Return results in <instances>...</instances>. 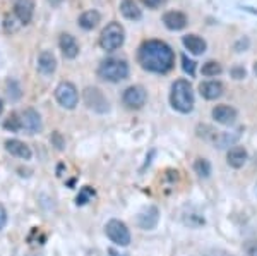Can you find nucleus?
<instances>
[{"mask_svg": "<svg viewBox=\"0 0 257 256\" xmlns=\"http://www.w3.org/2000/svg\"><path fill=\"white\" fill-rule=\"evenodd\" d=\"M138 62L144 71L167 74L173 69L175 64V53L172 47L161 40H148L144 41L138 50Z\"/></svg>", "mask_w": 257, "mask_h": 256, "instance_id": "f257e3e1", "label": "nucleus"}, {"mask_svg": "<svg viewBox=\"0 0 257 256\" xmlns=\"http://www.w3.org/2000/svg\"><path fill=\"white\" fill-rule=\"evenodd\" d=\"M170 103L180 114H189L194 109V90L189 81L177 79L172 84L170 92Z\"/></svg>", "mask_w": 257, "mask_h": 256, "instance_id": "f03ea898", "label": "nucleus"}, {"mask_svg": "<svg viewBox=\"0 0 257 256\" xmlns=\"http://www.w3.org/2000/svg\"><path fill=\"white\" fill-rule=\"evenodd\" d=\"M128 64L122 59H106L99 64L98 76L103 81L108 82H120L128 77Z\"/></svg>", "mask_w": 257, "mask_h": 256, "instance_id": "7ed1b4c3", "label": "nucleus"}, {"mask_svg": "<svg viewBox=\"0 0 257 256\" xmlns=\"http://www.w3.org/2000/svg\"><path fill=\"white\" fill-rule=\"evenodd\" d=\"M125 41V30L120 23H110L99 35V47L106 52H115Z\"/></svg>", "mask_w": 257, "mask_h": 256, "instance_id": "20e7f679", "label": "nucleus"}, {"mask_svg": "<svg viewBox=\"0 0 257 256\" xmlns=\"http://www.w3.org/2000/svg\"><path fill=\"white\" fill-rule=\"evenodd\" d=\"M55 100L62 107V109L72 110L76 109V105L79 103V93L77 88L69 81H62L55 88Z\"/></svg>", "mask_w": 257, "mask_h": 256, "instance_id": "39448f33", "label": "nucleus"}, {"mask_svg": "<svg viewBox=\"0 0 257 256\" xmlns=\"http://www.w3.org/2000/svg\"><path fill=\"white\" fill-rule=\"evenodd\" d=\"M105 234L113 244L125 247L131 244V230L127 229V225L123 222L117 220V218H111L106 222L105 225Z\"/></svg>", "mask_w": 257, "mask_h": 256, "instance_id": "423d86ee", "label": "nucleus"}, {"mask_svg": "<svg viewBox=\"0 0 257 256\" xmlns=\"http://www.w3.org/2000/svg\"><path fill=\"white\" fill-rule=\"evenodd\" d=\"M148 100V92L139 84L128 86V88L122 95V102L127 109L131 110H139L144 107V103Z\"/></svg>", "mask_w": 257, "mask_h": 256, "instance_id": "0eeeda50", "label": "nucleus"}, {"mask_svg": "<svg viewBox=\"0 0 257 256\" xmlns=\"http://www.w3.org/2000/svg\"><path fill=\"white\" fill-rule=\"evenodd\" d=\"M84 103L88 105V109L94 110L98 114H106L110 110L108 100L105 98V95L98 88H91V86L84 90Z\"/></svg>", "mask_w": 257, "mask_h": 256, "instance_id": "6e6552de", "label": "nucleus"}, {"mask_svg": "<svg viewBox=\"0 0 257 256\" xmlns=\"http://www.w3.org/2000/svg\"><path fill=\"white\" fill-rule=\"evenodd\" d=\"M19 117H21V131H26L28 134L40 133L41 127H43L40 114L33 109H26L24 112L19 114Z\"/></svg>", "mask_w": 257, "mask_h": 256, "instance_id": "1a4fd4ad", "label": "nucleus"}, {"mask_svg": "<svg viewBox=\"0 0 257 256\" xmlns=\"http://www.w3.org/2000/svg\"><path fill=\"white\" fill-rule=\"evenodd\" d=\"M14 14L21 24H30L35 16V0H14Z\"/></svg>", "mask_w": 257, "mask_h": 256, "instance_id": "9d476101", "label": "nucleus"}, {"mask_svg": "<svg viewBox=\"0 0 257 256\" xmlns=\"http://www.w3.org/2000/svg\"><path fill=\"white\" fill-rule=\"evenodd\" d=\"M160 222V210L156 206H146L138 215V225L144 230H153Z\"/></svg>", "mask_w": 257, "mask_h": 256, "instance_id": "9b49d317", "label": "nucleus"}, {"mask_svg": "<svg viewBox=\"0 0 257 256\" xmlns=\"http://www.w3.org/2000/svg\"><path fill=\"white\" fill-rule=\"evenodd\" d=\"M211 115H213L214 121L218 124H223V126H231L237 121V110L230 105H216Z\"/></svg>", "mask_w": 257, "mask_h": 256, "instance_id": "f8f14e48", "label": "nucleus"}, {"mask_svg": "<svg viewBox=\"0 0 257 256\" xmlns=\"http://www.w3.org/2000/svg\"><path fill=\"white\" fill-rule=\"evenodd\" d=\"M199 92H201L202 98H206V100H218L223 95V92H225V86L219 81H206L199 84Z\"/></svg>", "mask_w": 257, "mask_h": 256, "instance_id": "ddd939ff", "label": "nucleus"}, {"mask_svg": "<svg viewBox=\"0 0 257 256\" xmlns=\"http://www.w3.org/2000/svg\"><path fill=\"white\" fill-rule=\"evenodd\" d=\"M247 160H248V153L243 146H233L226 153V163L231 168H242L247 163Z\"/></svg>", "mask_w": 257, "mask_h": 256, "instance_id": "4468645a", "label": "nucleus"}, {"mask_svg": "<svg viewBox=\"0 0 257 256\" xmlns=\"http://www.w3.org/2000/svg\"><path fill=\"white\" fill-rule=\"evenodd\" d=\"M163 23L168 30L172 31H180L187 26V16L184 12H178V11H170L167 14L163 16Z\"/></svg>", "mask_w": 257, "mask_h": 256, "instance_id": "2eb2a0df", "label": "nucleus"}, {"mask_svg": "<svg viewBox=\"0 0 257 256\" xmlns=\"http://www.w3.org/2000/svg\"><path fill=\"white\" fill-rule=\"evenodd\" d=\"M59 45L65 59H76V57L79 55V45H77V41L72 35L64 33L59 40Z\"/></svg>", "mask_w": 257, "mask_h": 256, "instance_id": "dca6fc26", "label": "nucleus"}, {"mask_svg": "<svg viewBox=\"0 0 257 256\" xmlns=\"http://www.w3.org/2000/svg\"><path fill=\"white\" fill-rule=\"evenodd\" d=\"M6 150L9 151L11 155L18 156V158H23V160H30L33 151L31 148L28 146L26 143L19 141V139H7L6 141Z\"/></svg>", "mask_w": 257, "mask_h": 256, "instance_id": "f3484780", "label": "nucleus"}, {"mask_svg": "<svg viewBox=\"0 0 257 256\" xmlns=\"http://www.w3.org/2000/svg\"><path fill=\"white\" fill-rule=\"evenodd\" d=\"M57 69V59L50 50H43L38 55V71L45 76H50L53 74Z\"/></svg>", "mask_w": 257, "mask_h": 256, "instance_id": "a211bd4d", "label": "nucleus"}, {"mask_svg": "<svg viewBox=\"0 0 257 256\" xmlns=\"http://www.w3.org/2000/svg\"><path fill=\"white\" fill-rule=\"evenodd\" d=\"M184 47L187 48L190 53L194 55H202L206 52V41L197 35H187L184 36Z\"/></svg>", "mask_w": 257, "mask_h": 256, "instance_id": "6ab92c4d", "label": "nucleus"}, {"mask_svg": "<svg viewBox=\"0 0 257 256\" xmlns=\"http://www.w3.org/2000/svg\"><path fill=\"white\" fill-rule=\"evenodd\" d=\"M99 21H101V16H99L98 11H86V12H82L79 18V26L82 30L91 31L98 26Z\"/></svg>", "mask_w": 257, "mask_h": 256, "instance_id": "aec40b11", "label": "nucleus"}, {"mask_svg": "<svg viewBox=\"0 0 257 256\" xmlns=\"http://www.w3.org/2000/svg\"><path fill=\"white\" fill-rule=\"evenodd\" d=\"M120 12H122L123 18L131 19V21H139L141 16H143V12H141V9L134 0H123V2L120 4Z\"/></svg>", "mask_w": 257, "mask_h": 256, "instance_id": "412c9836", "label": "nucleus"}, {"mask_svg": "<svg viewBox=\"0 0 257 256\" xmlns=\"http://www.w3.org/2000/svg\"><path fill=\"white\" fill-rule=\"evenodd\" d=\"M240 138V131L238 133H235V134H230V133H219L214 136V139H213V143H214V146L216 148H226V146H231L237 139Z\"/></svg>", "mask_w": 257, "mask_h": 256, "instance_id": "4be33fe9", "label": "nucleus"}, {"mask_svg": "<svg viewBox=\"0 0 257 256\" xmlns=\"http://www.w3.org/2000/svg\"><path fill=\"white\" fill-rule=\"evenodd\" d=\"M194 172H196L201 179H208L211 176V172H213V168H211V163L206 158H197L196 162H194Z\"/></svg>", "mask_w": 257, "mask_h": 256, "instance_id": "5701e85b", "label": "nucleus"}, {"mask_svg": "<svg viewBox=\"0 0 257 256\" xmlns=\"http://www.w3.org/2000/svg\"><path fill=\"white\" fill-rule=\"evenodd\" d=\"M184 224L185 225H189V227H192V229H197V227H201V225H204V217L201 215V213H197V212H189V213H185L184 215Z\"/></svg>", "mask_w": 257, "mask_h": 256, "instance_id": "b1692460", "label": "nucleus"}, {"mask_svg": "<svg viewBox=\"0 0 257 256\" xmlns=\"http://www.w3.org/2000/svg\"><path fill=\"white\" fill-rule=\"evenodd\" d=\"M221 71H223L221 64L216 62V60H209V62H206V64L202 65V74H204V76H208V77L219 76Z\"/></svg>", "mask_w": 257, "mask_h": 256, "instance_id": "393cba45", "label": "nucleus"}, {"mask_svg": "<svg viewBox=\"0 0 257 256\" xmlns=\"http://www.w3.org/2000/svg\"><path fill=\"white\" fill-rule=\"evenodd\" d=\"M4 127L6 129H11L12 133H18V131H21V117L19 114H11L9 119H7L6 122H4Z\"/></svg>", "mask_w": 257, "mask_h": 256, "instance_id": "a878e982", "label": "nucleus"}, {"mask_svg": "<svg viewBox=\"0 0 257 256\" xmlns=\"http://www.w3.org/2000/svg\"><path fill=\"white\" fill-rule=\"evenodd\" d=\"M7 95H9L11 100H19L21 97V88L14 79L7 81Z\"/></svg>", "mask_w": 257, "mask_h": 256, "instance_id": "bb28decb", "label": "nucleus"}, {"mask_svg": "<svg viewBox=\"0 0 257 256\" xmlns=\"http://www.w3.org/2000/svg\"><path fill=\"white\" fill-rule=\"evenodd\" d=\"M91 196H94V191L89 188V186H86V188H82V191L79 193V196H77L76 203H77V205H84V203H88Z\"/></svg>", "mask_w": 257, "mask_h": 256, "instance_id": "cd10ccee", "label": "nucleus"}, {"mask_svg": "<svg viewBox=\"0 0 257 256\" xmlns=\"http://www.w3.org/2000/svg\"><path fill=\"white\" fill-rule=\"evenodd\" d=\"M182 67L184 71L189 74V76H194L196 74V62L190 60L187 55H182Z\"/></svg>", "mask_w": 257, "mask_h": 256, "instance_id": "c85d7f7f", "label": "nucleus"}, {"mask_svg": "<svg viewBox=\"0 0 257 256\" xmlns=\"http://www.w3.org/2000/svg\"><path fill=\"white\" fill-rule=\"evenodd\" d=\"M52 144L57 148V150H64L65 148V139L62 138V134L59 131H55V133L52 134Z\"/></svg>", "mask_w": 257, "mask_h": 256, "instance_id": "c756f323", "label": "nucleus"}, {"mask_svg": "<svg viewBox=\"0 0 257 256\" xmlns=\"http://www.w3.org/2000/svg\"><path fill=\"white\" fill-rule=\"evenodd\" d=\"M245 256H257V239H252L245 244Z\"/></svg>", "mask_w": 257, "mask_h": 256, "instance_id": "7c9ffc66", "label": "nucleus"}, {"mask_svg": "<svg viewBox=\"0 0 257 256\" xmlns=\"http://www.w3.org/2000/svg\"><path fill=\"white\" fill-rule=\"evenodd\" d=\"M141 2H143L146 7H149V9H158V7L163 6L167 0H141Z\"/></svg>", "mask_w": 257, "mask_h": 256, "instance_id": "2f4dec72", "label": "nucleus"}, {"mask_svg": "<svg viewBox=\"0 0 257 256\" xmlns=\"http://www.w3.org/2000/svg\"><path fill=\"white\" fill-rule=\"evenodd\" d=\"M231 77H233V79H243V77H245V69L243 67H233L231 69Z\"/></svg>", "mask_w": 257, "mask_h": 256, "instance_id": "473e14b6", "label": "nucleus"}, {"mask_svg": "<svg viewBox=\"0 0 257 256\" xmlns=\"http://www.w3.org/2000/svg\"><path fill=\"white\" fill-rule=\"evenodd\" d=\"M6 224H7V210H6V206L0 203V230L6 227Z\"/></svg>", "mask_w": 257, "mask_h": 256, "instance_id": "72a5a7b5", "label": "nucleus"}, {"mask_svg": "<svg viewBox=\"0 0 257 256\" xmlns=\"http://www.w3.org/2000/svg\"><path fill=\"white\" fill-rule=\"evenodd\" d=\"M204 256H235V254H231L230 251H225V249H211Z\"/></svg>", "mask_w": 257, "mask_h": 256, "instance_id": "f704fd0d", "label": "nucleus"}, {"mask_svg": "<svg viewBox=\"0 0 257 256\" xmlns=\"http://www.w3.org/2000/svg\"><path fill=\"white\" fill-rule=\"evenodd\" d=\"M242 47H243V50L248 47V40H240L237 45H235V50L237 52H242Z\"/></svg>", "mask_w": 257, "mask_h": 256, "instance_id": "c9c22d12", "label": "nucleus"}, {"mask_svg": "<svg viewBox=\"0 0 257 256\" xmlns=\"http://www.w3.org/2000/svg\"><path fill=\"white\" fill-rule=\"evenodd\" d=\"M48 2L52 4V6H55V7H57V6H60V4L64 2V0H48Z\"/></svg>", "mask_w": 257, "mask_h": 256, "instance_id": "e433bc0d", "label": "nucleus"}, {"mask_svg": "<svg viewBox=\"0 0 257 256\" xmlns=\"http://www.w3.org/2000/svg\"><path fill=\"white\" fill-rule=\"evenodd\" d=\"M4 112V102H2V98H0V114Z\"/></svg>", "mask_w": 257, "mask_h": 256, "instance_id": "4c0bfd02", "label": "nucleus"}, {"mask_svg": "<svg viewBox=\"0 0 257 256\" xmlns=\"http://www.w3.org/2000/svg\"><path fill=\"white\" fill-rule=\"evenodd\" d=\"M254 72H255V76H257V62H255V65H254Z\"/></svg>", "mask_w": 257, "mask_h": 256, "instance_id": "58836bf2", "label": "nucleus"}, {"mask_svg": "<svg viewBox=\"0 0 257 256\" xmlns=\"http://www.w3.org/2000/svg\"><path fill=\"white\" fill-rule=\"evenodd\" d=\"M255 196H257V184H255Z\"/></svg>", "mask_w": 257, "mask_h": 256, "instance_id": "ea45409f", "label": "nucleus"}]
</instances>
